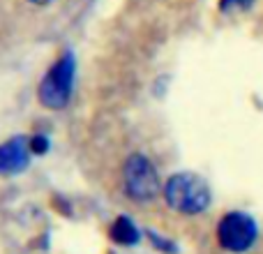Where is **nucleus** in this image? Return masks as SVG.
I'll use <instances>...</instances> for the list:
<instances>
[{
    "label": "nucleus",
    "mask_w": 263,
    "mask_h": 254,
    "mask_svg": "<svg viewBox=\"0 0 263 254\" xmlns=\"http://www.w3.org/2000/svg\"><path fill=\"white\" fill-rule=\"evenodd\" d=\"M164 199L176 213L199 215L210 206V187L196 173H173L164 185Z\"/></svg>",
    "instance_id": "obj_1"
},
{
    "label": "nucleus",
    "mask_w": 263,
    "mask_h": 254,
    "mask_svg": "<svg viewBox=\"0 0 263 254\" xmlns=\"http://www.w3.org/2000/svg\"><path fill=\"white\" fill-rule=\"evenodd\" d=\"M74 86V58L72 56H63L53 67L46 72V77L40 83V102L46 109H65L72 97Z\"/></svg>",
    "instance_id": "obj_2"
},
{
    "label": "nucleus",
    "mask_w": 263,
    "mask_h": 254,
    "mask_svg": "<svg viewBox=\"0 0 263 254\" xmlns=\"http://www.w3.org/2000/svg\"><path fill=\"white\" fill-rule=\"evenodd\" d=\"M123 185H125V192L134 201H150L162 190L157 169L153 167V162L145 155H132L127 162H125Z\"/></svg>",
    "instance_id": "obj_3"
},
{
    "label": "nucleus",
    "mask_w": 263,
    "mask_h": 254,
    "mask_svg": "<svg viewBox=\"0 0 263 254\" xmlns=\"http://www.w3.org/2000/svg\"><path fill=\"white\" fill-rule=\"evenodd\" d=\"M256 222L245 213H227L217 224V243L227 252H247L256 241Z\"/></svg>",
    "instance_id": "obj_4"
},
{
    "label": "nucleus",
    "mask_w": 263,
    "mask_h": 254,
    "mask_svg": "<svg viewBox=\"0 0 263 254\" xmlns=\"http://www.w3.org/2000/svg\"><path fill=\"white\" fill-rule=\"evenodd\" d=\"M30 141L23 136H14V139L0 143V173L9 176V173H18L28 167L30 159Z\"/></svg>",
    "instance_id": "obj_5"
},
{
    "label": "nucleus",
    "mask_w": 263,
    "mask_h": 254,
    "mask_svg": "<svg viewBox=\"0 0 263 254\" xmlns=\"http://www.w3.org/2000/svg\"><path fill=\"white\" fill-rule=\"evenodd\" d=\"M109 236H111V241L118 243V245H134V243H139L141 231L136 229V224L132 222L129 217H118L111 224Z\"/></svg>",
    "instance_id": "obj_6"
},
{
    "label": "nucleus",
    "mask_w": 263,
    "mask_h": 254,
    "mask_svg": "<svg viewBox=\"0 0 263 254\" xmlns=\"http://www.w3.org/2000/svg\"><path fill=\"white\" fill-rule=\"evenodd\" d=\"M30 150L32 153H37V155H44L46 150H49V141H46V136H42V134L32 136L30 139Z\"/></svg>",
    "instance_id": "obj_7"
},
{
    "label": "nucleus",
    "mask_w": 263,
    "mask_h": 254,
    "mask_svg": "<svg viewBox=\"0 0 263 254\" xmlns=\"http://www.w3.org/2000/svg\"><path fill=\"white\" fill-rule=\"evenodd\" d=\"M252 0H222L219 3V7H222V12H231V9H242V7H250Z\"/></svg>",
    "instance_id": "obj_8"
},
{
    "label": "nucleus",
    "mask_w": 263,
    "mask_h": 254,
    "mask_svg": "<svg viewBox=\"0 0 263 254\" xmlns=\"http://www.w3.org/2000/svg\"><path fill=\"white\" fill-rule=\"evenodd\" d=\"M28 3H35V5H49L51 0H28Z\"/></svg>",
    "instance_id": "obj_9"
}]
</instances>
